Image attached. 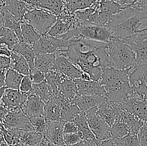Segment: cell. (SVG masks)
<instances>
[{"mask_svg":"<svg viewBox=\"0 0 147 146\" xmlns=\"http://www.w3.org/2000/svg\"><path fill=\"white\" fill-rule=\"evenodd\" d=\"M56 54L65 56L94 81L100 80L105 69L112 67L106 42L78 37L69 40L67 49Z\"/></svg>","mask_w":147,"mask_h":146,"instance_id":"6da1fadb","label":"cell"},{"mask_svg":"<svg viewBox=\"0 0 147 146\" xmlns=\"http://www.w3.org/2000/svg\"><path fill=\"white\" fill-rule=\"evenodd\" d=\"M106 27L113 37L123 41L147 34V13L136 7H125Z\"/></svg>","mask_w":147,"mask_h":146,"instance_id":"7a4b0ae2","label":"cell"},{"mask_svg":"<svg viewBox=\"0 0 147 146\" xmlns=\"http://www.w3.org/2000/svg\"><path fill=\"white\" fill-rule=\"evenodd\" d=\"M108 51L112 67L131 70L136 67L134 52L123 40L113 37L108 43Z\"/></svg>","mask_w":147,"mask_h":146,"instance_id":"3957f363","label":"cell"},{"mask_svg":"<svg viewBox=\"0 0 147 146\" xmlns=\"http://www.w3.org/2000/svg\"><path fill=\"white\" fill-rule=\"evenodd\" d=\"M57 16L48 10L32 8L28 10L24 20L31 24L42 36L46 35L57 21Z\"/></svg>","mask_w":147,"mask_h":146,"instance_id":"277c9868","label":"cell"},{"mask_svg":"<svg viewBox=\"0 0 147 146\" xmlns=\"http://www.w3.org/2000/svg\"><path fill=\"white\" fill-rule=\"evenodd\" d=\"M85 114L89 127L98 142H102L111 138V126L98 115L97 107L88 110Z\"/></svg>","mask_w":147,"mask_h":146,"instance_id":"5b68a950","label":"cell"},{"mask_svg":"<svg viewBox=\"0 0 147 146\" xmlns=\"http://www.w3.org/2000/svg\"><path fill=\"white\" fill-rule=\"evenodd\" d=\"M68 42L63 39L49 35L42 36L41 38L32 47L35 54H57L67 49Z\"/></svg>","mask_w":147,"mask_h":146,"instance_id":"8992f818","label":"cell"},{"mask_svg":"<svg viewBox=\"0 0 147 146\" xmlns=\"http://www.w3.org/2000/svg\"><path fill=\"white\" fill-rule=\"evenodd\" d=\"M78 37L106 43H109L113 38L110 30L106 26L94 24H83L80 25L77 29Z\"/></svg>","mask_w":147,"mask_h":146,"instance_id":"52a82bcc","label":"cell"},{"mask_svg":"<svg viewBox=\"0 0 147 146\" xmlns=\"http://www.w3.org/2000/svg\"><path fill=\"white\" fill-rule=\"evenodd\" d=\"M129 80L134 95L147 100V65L131 70Z\"/></svg>","mask_w":147,"mask_h":146,"instance_id":"ba28073f","label":"cell"},{"mask_svg":"<svg viewBox=\"0 0 147 146\" xmlns=\"http://www.w3.org/2000/svg\"><path fill=\"white\" fill-rule=\"evenodd\" d=\"M7 129H17L21 130H34L30 123V117L24 114L22 108L10 110L3 120Z\"/></svg>","mask_w":147,"mask_h":146,"instance_id":"9c48e42d","label":"cell"},{"mask_svg":"<svg viewBox=\"0 0 147 146\" xmlns=\"http://www.w3.org/2000/svg\"><path fill=\"white\" fill-rule=\"evenodd\" d=\"M130 71L131 70H122L114 67H109L103 71L99 82L106 90L116 84L129 80Z\"/></svg>","mask_w":147,"mask_h":146,"instance_id":"30bf717a","label":"cell"},{"mask_svg":"<svg viewBox=\"0 0 147 146\" xmlns=\"http://www.w3.org/2000/svg\"><path fill=\"white\" fill-rule=\"evenodd\" d=\"M136 56V66L147 65V34L125 40Z\"/></svg>","mask_w":147,"mask_h":146,"instance_id":"8fae6325","label":"cell"},{"mask_svg":"<svg viewBox=\"0 0 147 146\" xmlns=\"http://www.w3.org/2000/svg\"><path fill=\"white\" fill-rule=\"evenodd\" d=\"M54 69L63 73L66 77L73 80L82 77L83 72L76 64H73L67 57L63 54H55Z\"/></svg>","mask_w":147,"mask_h":146,"instance_id":"7c38bea8","label":"cell"},{"mask_svg":"<svg viewBox=\"0 0 147 146\" xmlns=\"http://www.w3.org/2000/svg\"><path fill=\"white\" fill-rule=\"evenodd\" d=\"M122 108L120 104L106 99L97 107V113L108 124L111 126L119 119Z\"/></svg>","mask_w":147,"mask_h":146,"instance_id":"4fadbf2b","label":"cell"},{"mask_svg":"<svg viewBox=\"0 0 147 146\" xmlns=\"http://www.w3.org/2000/svg\"><path fill=\"white\" fill-rule=\"evenodd\" d=\"M120 104L123 110L133 113L144 124H147V100L133 94L127 101Z\"/></svg>","mask_w":147,"mask_h":146,"instance_id":"5bb4252c","label":"cell"},{"mask_svg":"<svg viewBox=\"0 0 147 146\" xmlns=\"http://www.w3.org/2000/svg\"><path fill=\"white\" fill-rule=\"evenodd\" d=\"M79 94L85 95L106 96V90L99 81L86 80L83 79L75 80Z\"/></svg>","mask_w":147,"mask_h":146,"instance_id":"9a60e30c","label":"cell"},{"mask_svg":"<svg viewBox=\"0 0 147 146\" xmlns=\"http://www.w3.org/2000/svg\"><path fill=\"white\" fill-rule=\"evenodd\" d=\"M45 102L33 92L30 93L22 107V110L29 117L44 116Z\"/></svg>","mask_w":147,"mask_h":146,"instance_id":"2e32d148","label":"cell"},{"mask_svg":"<svg viewBox=\"0 0 147 146\" xmlns=\"http://www.w3.org/2000/svg\"><path fill=\"white\" fill-rule=\"evenodd\" d=\"M29 94L22 93L20 90L7 88L1 102L9 110L14 108H22Z\"/></svg>","mask_w":147,"mask_h":146,"instance_id":"e0dca14e","label":"cell"},{"mask_svg":"<svg viewBox=\"0 0 147 146\" xmlns=\"http://www.w3.org/2000/svg\"><path fill=\"white\" fill-rule=\"evenodd\" d=\"M65 122L60 120L58 121L47 122V128L44 135L50 141L57 146L65 145L63 126Z\"/></svg>","mask_w":147,"mask_h":146,"instance_id":"ac0fdd59","label":"cell"},{"mask_svg":"<svg viewBox=\"0 0 147 146\" xmlns=\"http://www.w3.org/2000/svg\"><path fill=\"white\" fill-rule=\"evenodd\" d=\"M32 8H41L48 10L58 16L65 9V0H22Z\"/></svg>","mask_w":147,"mask_h":146,"instance_id":"d6986e66","label":"cell"},{"mask_svg":"<svg viewBox=\"0 0 147 146\" xmlns=\"http://www.w3.org/2000/svg\"><path fill=\"white\" fill-rule=\"evenodd\" d=\"M107 99L106 96L99 95H85V94H78L73 100L82 112L86 113L88 110L98 107L102 102Z\"/></svg>","mask_w":147,"mask_h":146,"instance_id":"ffe728a7","label":"cell"},{"mask_svg":"<svg viewBox=\"0 0 147 146\" xmlns=\"http://www.w3.org/2000/svg\"><path fill=\"white\" fill-rule=\"evenodd\" d=\"M4 8L21 21L27 11L32 9L22 0H4Z\"/></svg>","mask_w":147,"mask_h":146,"instance_id":"44dd1931","label":"cell"},{"mask_svg":"<svg viewBox=\"0 0 147 146\" xmlns=\"http://www.w3.org/2000/svg\"><path fill=\"white\" fill-rule=\"evenodd\" d=\"M117 120L124 123L126 127L129 128L130 133H134V134H138L141 127L144 124L140 119L138 118L133 113L126 111L123 109H122L120 116Z\"/></svg>","mask_w":147,"mask_h":146,"instance_id":"7402d4cb","label":"cell"},{"mask_svg":"<svg viewBox=\"0 0 147 146\" xmlns=\"http://www.w3.org/2000/svg\"><path fill=\"white\" fill-rule=\"evenodd\" d=\"M55 57V54H36L34 59V67L45 74H47L54 69Z\"/></svg>","mask_w":147,"mask_h":146,"instance_id":"603a6c76","label":"cell"},{"mask_svg":"<svg viewBox=\"0 0 147 146\" xmlns=\"http://www.w3.org/2000/svg\"><path fill=\"white\" fill-rule=\"evenodd\" d=\"M11 51L13 52L17 53V54L23 56L25 58L30 66V70L35 68L34 67V59H35L36 54L31 45L27 44L24 42L20 41L18 44H16L15 47L12 49Z\"/></svg>","mask_w":147,"mask_h":146,"instance_id":"cb8c5ba5","label":"cell"},{"mask_svg":"<svg viewBox=\"0 0 147 146\" xmlns=\"http://www.w3.org/2000/svg\"><path fill=\"white\" fill-rule=\"evenodd\" d=\"M58 93L67 100L73 101V99L78 94V90L75 80L66 77L59 86Z\"/></svg>","mask_w":147,"mask_h":146,"instance_id":"d4e9b609","label":"cell"},{"mask_svg":"<svg viewBox=\"0 0 147 146\" xmlns=\"http://www.w3.org/2000/svg\"><path fill=\"white\" fill-rule=\"evenodd\" d=\"M22 21L17 19L14 15L9 12L7 10L4 9V19H3L2 26L3 27L11 29L15 33L16 35L19 38L20 42H23L22 34Z\"/></svg>","mask_w":147,"mask_h":146,"instance_id":"484cf974","label":"cell"},{"mask_svg":"<svg viewBox=\"0 0 147 146\" xmlns=\"http://www.w3.org/2000/svg\"><path fill=\"white\" fill-rule=\"evenodd\" d=\"M44 117L47 122L58 121L61 120V107L53 98L45 103Z\"/></svg>","mask_w":147,"mask_h":146,"instance_id":"4316f807","label":"cell"},{"mask_svg":"<svg viewBox=\"0 0 147 146\" xmlns=\"http://www.w3.org/2000/svg\"><path fill=\"white\" fill-rule=\"evenodd\" d=\"M11 63L9 68L15 70L17 72L23 74V75H29L30 74V68L28 62L23 56L15 52H11Z\"/></svg>","mask_w":147,"mask_h":146,"instance_id":"83f0119b","label":"cell"},{"mask_svg":"<svg viewBox=\"0 0 147 146\" xmlns=\"http://www.w3.org/2000/svg\"><path fill=\"white\" fill-rule=\"evenodd\" d=\"M21 28L23 42L30 45L32 46L42 37L41 34H39L31 24L24 20L22 22Z\"/></svg>","mask_w":147,"mask_h":146,"instance_id":"f1b7e54d","label":"cell"},{"mask_svg":"<svg viewBox=\"0 0 147 146\" xmlns=\"http://www.w3.org/2000/svg\"><path fill=\"white\" fill-rule=\"evenodd\" d=\"M45 135L35 130H22L20 143L24 146H37Z\"/></svg>","mask_w":147,"mask_h":146,"instance_id":"f546056e","label":"cell"},{"mask_svg":"<svg viewBox=\"0 0 147 146\" xmlns=\"http://www.w3.org/2000/svg\"><path fill=\"white\" fill-rule=\"evenodd\" d=\"M78 127L79 132L82 134L83 137V140H90V139H93L96 140L94 134L90 130V127L88 125L87 120L86 117V114L84 112H81L76 118L73 120V121Z\"/></svg>","mask_w":147,"mask_h":146,"instance_id":"4dcf8cb0","label":"cell"},{"mask_svg":"<svg viewBox=\"0 0 147 146\" xmlns=\"http://www.w3.org/2000/svg\"><path fill=\"white\" fill-rule=\"evenodd\" d=\"M65 77L66 76L64 75L63 73L60 72L55 69L52 70L51 71L45 74L46 82L50 85L53 95L58 93L59 86Z\"/></svg>","mask_w":147,"mask_h":146,"instance_id":"1f68e13d","label":"cell"},{"mask_svg":"<svg viewBox=\"0 0 147 146\" xmlns=\"http://www.w3.org/2000/svg\"><path fill=\"white\" fill-rule=\"evenodd\" d=\"M19 42L20 40L14 31L2 25L0 27V44H6L10 50H12Z\"/></svg>","mask_w":147,"mask_h":146,"instance_id":"d6a6232c","label":"cell"},{"mask_svg":"<svg viewBox=\"0 0 147 146\" xmlns=\"http://www.w3.org/2000/svg\"><path fill=\"white\" fill-rule=\"evenodd\" d=\"M78 107L73 102V101L64 104L61 107V120L65 123V122L71 121L81 113Z\"/></svg>","mask_w":147,"mask_h":146,"instance_id":"836d02e7","label":"cell"},{"mask_svg":"<svg viewBox=\"0 0 147 146\" xmlns=\"http://www.w3.org/2000/svg\"><path fill=\"white\" fill-rule=\"evenodd\" d=\"M24 75L9 68L7 71L5 79V87L7 89L20 90V84Z\"/></svg>","mask_w":147,"mask_h":146,"instance_id":"e575fe53","label":"cell"},{"mask_svg":"<svg viewBox=\"0 0 147 146\" xmlns=\"http://www.w3.org/2000/svg\"><path fill=\"white\" fill-rule=\"evenodd\" d=\"M32 92L38 96L45 103L48 102L53 95L51 88L46 80L38 84H33Z\"/></svg>","mask_w":147,"mask_h":146,"instance_id":"d590c367","label":"cell"},{"mask_svg":"<svg viewBox=\"0 0 147 146\" xmlns=\"http://www.w3.org/2000/svg\"><path fill=\"white\" fill-rule=\"evenodd\" d=\"M98 0H65V8L71 13L89 8Z\"/></svg>","mask_w":147,"mask_h":146,"instance_id":"8d00e7d4","label":"cell"},{"mask_svg":"<svg viewBox=\"0 0 147 146\" xmlns=\"http://www.w3.org/2000/svg\"><path fill=\"white\" fill-rule=\"evenodd\" d=\"M130 133L129 128L126 127V125L119 120H116L111 126V138L119 139L124 137Z\"/></svg>","mask_w":147,"mask_h":146,"instance_id":"74e56055","label":"cell"},{"mask_svg":"<svg viewBox=\"0 0 147 146\" xmlns=\"http://www.w3.org/2000/svg\"><path fill=\"white\" fill-rule=\"evenodd\" d=\"M114 140L117 146H140L138 134L134 133H129L124 137Z\"/></svg>","mask_w":147,"mask_h":146,"instance_id":"f35d334b","label":"cell"},{"mask_svg":"<svg viewBox=\"0 0 147 146\" xmlns=\"http://www.w3.org/2000/svg\"><path fill=\"white\" fill-rule=\"evenodd\" d=\"M30 123L32 125L34 130L44 135L47 128V122L44 116H36L30 117Z\"/></svg>","mask_w":147,"mask_h":146,"instance_id":"ab89813d","label":"cell"},{"mask_svg":"<svg viewBox=\"0 0 147 146\" xmlns=\"http://www.w3.org/2000/svg\"><path fill=\"white\" fill-rule=\"evenodd\" d=\"M83 140V137L81 133H69L64 134V143L66 146H70L76 144Z\"/></svg>","mask_w":147,"mask_h":146,"instance_id":"60d3db41","label":"cell"},{"mask_svg":"<svg viewBox=\"0 0 147 146\" xmlns=\"http://www.w3.org/2000/svg\"><path fill=\"white\" fill-rule=\"evenodd\" d=\"M32 86L33 83L30 75H24L20 84V91L25 94H30L32 92Z\"/></svg>","mask_w":147,"mask_h":146,"instance_id":"b9f144b4","label":"cell"},{"mask_svg":"<svg viewBox=\"0 0 147 146\" xmlns=\"http://www.w3.org/2000/svg\"><path fill=\"white\" fill-rule=\"evenodd\" d=\"M29 75H30L33 84H38V83H41L46 80L45 74L42 72L40 70H37L36 68L30 70Z\"/></svg>","mask_w":147,"mask_h":146,"instance_id":"7bdbcfd3","label":"cell"},{"mask_svg":"<svg viewBox=\"0 0 147 146\" xmlns=\"http://www.w3.org/2000/svg\"><path fill=\"white\" fill-rule=\"evenodd\" d=\"M140 146H147V124L145 123L141 127L138 133Z\"/></svg>","mask_w":147,"mask_h":146,"instance_id":"ee69618b","label":"cell"},{"mask_svg":"<svg viewBox=\"0 0 147 146\" xmlns=\"http://www.w3.org/2000/svg\"><path fill=\"white\" fill-rule=\"evenodd\" d=\"M79 132L78 127L77 125L74 122L68 121L65 122L63 126V133L64 134H69V133H78Z\"/></svg>","mask_w":147,"mask_h":146,"instance_id":"f6af8a7d","label":"cell"},{"mask_svg":"<svg viewBox=\"0 0 147 146\" xmlns=\"http://www.w3.org/2000/svg\"><path fill=\"white\" fill-rule=\"evenodd\" d=\"M116 3L121 6L123 8L125 7H136L141 1L143 0H113Z\"/></svg>","mask_w":147,"mask_h":146,"instance_id":"bcb514c9","label":"cell"},{"mask_svg":"<svg viewBox=\"0 0 147 146\" xmlns=\"http://www.w3.org/2000/svg\"><path fill=\"white\" fill-rule=\"evenodd\" d=\"M11 59L9 57L0 55V70H9L10 67Z\"/></svg>","mask_w":147,"mask_h":146,"instance_id":"7dc6e473","label":"cell"},{"mask_svg":"<svg viewBox=\"0 0 147 146\" xmlns=\"http://www.w3.org/2000/svg\"><path fill=\"white\" fill-rule=\"evenodd\" d=\"M11 52V50L6 44H0V55L10 57Z\"/></svg>","mask_w":147,"mask_h":146,"instance_id":"c3c4849f","label":"cell"},{"mask_svg":"<svg viewBox=\"0 0 147 146\" xmlns=\"http://www.w3.org/2000/svg\"><path fill=\"white\" fill-rule=\"evenodd\" d=\"M9 110L6 107V106L3 104L1 102H0V122L3 123L4 117L7 115Z\"/></svg>","mask_w":147,"mask_h":146,"instance_id":"681fc988","label":"cell"},{"mask_svg":"<svg viewBox=\"0 0 147 146\" xmlns=\"http://www.w3.org/2000/svg\"><path fill=\"white\" fill-rule=\"evenodd\" d=\"M100 146H117L116 142L113 138L108 139L102 142H98Z\"/></svg>","mask_w":147,"mask_h":146,"instance_id":"f907efd6","label":"cell"},{"mask_svg":"<svg viewBox=\"0 0 147 146\" xmlns=\"http://www.w3.org/2000/svg\"><path fill=\"white\" fill-rule=\"evenodd\" d=\"M7 70H0V87H5L6 74H7Z\"/></svg>","mask_w":147,"mask_h":146,"instance_id":"816d5d0a","label":"cell"},{"mask_svg":"<svg viewBox=\"0 0 147 146\" xmlns=\"http://www.w3.org/2000/svg\"><path fill=\"white\" fill-rule=\"evenodd\" d=\"M37 146H57L56 145H55L54 143H52L51 141L48 140V139L46 138L45 137H43V139L42 140V141L40 142V144Z\"/></svg>","mask_w":147,"mask_h":146,"instance_id":"f5cc1de1","label":"cell"},{"mask_svg":"<svg viewBox=\"0 0 147 146\" xmlns=\"http://www.w3.org/2000/svg\"><path fill=\"white\" fill-rule=\"evenodd\" d=\"M136 8L142 9L143 11H146L147 13V0H143L142 1H141V2L136 6Z\"/></svg>","mask_w":147,"mask_h":146,"instance_id":"db71d44e","label":"cell"},{"mask_svg":"<svg viewBox=\"0 0 147 146\" xmlns=\"http://www.w3.org/2000/svg\"><path fill=\"white\" fill-rule=\"evenodd\" d=\"M86 143L87 146H100V144L97 141V140H93V139L86 140Z\"/></svg>","mask_w":147,"mask_h":146,"instance_id":"11a10c76","label":"cell"},{"mask_svg":"<svg viewBox=\"0 0 147 146\" xmlns=\"http://www.w3.org/2000/svg\"><path fill=\"white\" fill-rule=\"evenodd\" d=\"M4 6H3V7H1V6H0V27L2 25L3 19H4Z\"/></svg>","mask_w":147,"mask_h":146,"instance_id":"9f6ffc18","label":"cell"},{"mask_svg":"<svg viewBox=\"0 0 147 146\" xmlns=\"http://www.w3.org/2000/svg\"><path fill=\"white\" fill-rule=\"evenodd\" d=\"M70 146H87V145H86V140H81V141L79 142V143H76V144L73 145H70Z\"/></svg>","mask_w":147,"mask_h":146,"instance_id":"6f0895ef","label":"cell"},{"mask_svg":"<svg viewBox=\"0 0 147 146\" xmlns=\"http://www.w3.org/2000/svg\"><path fill=\"white\" fill-rule=\"evenodd\" d=\"M6 89H7V87H0V102L1 101V99H2L3 95H4V92H5Z\"/></svg>","mask_w":147,"mask_h":146,"instance_id":"680465c9","label":"cell"},{"mask_svg":"<svg viewBox=\"0 0 147 146\" xmlns=\"http://www.w3.org/2000/svg\"><path fill=\"white\" fill-rule=\"evenodd\" d=\"M3 142H4V137H3L2 132L0 130V145H1Z\"/></svg>","mask_w":147,"mask_h":146,"instance_id":"91938a15","label":"cell"},{"mask_svg":"<svg viewBox=\"0 0 147 146\" xmlns=\"http://www.w3.org/2000/svg\"><path fill=\"white\" fill-rule=\"evenodd\" d=\"M0 146H9V145L7 144V143H6V142L4 141V142H3V143H1V145H0Z\"/></svg>","mask_w":147,"mask_h":146,"instance_id":"94428289","label":"cell"},{"mask_svg":"<svg viewBox=\"0 0 147 146\" xmlns=\"http://www.w3.org/2000/svg\"><path fill=\"white\" fill-rule=\"evenodd\" d=\"M11 146H23V145L21 143H18V144H17V145H11Z\"/></svg>","mask_w":147,"mask_h":146,"instance_id":"6125c7cd","label":"cell"},{"mask_svg":"<svg viewBox=\"0 0 147 146\" xmlns=\"http://www.w3.org/2000/svg\"><path fill=\"white\" fill-rule=\"evenodd\" d=\"M63 146H66V145H63Z\"/></svg>","mask_w":147,"mask_h":146,"instance_id":"be15d7a7","label":"cell"},{"mask_svg":"<svg viewBox=\"0 0 147 146\" xmlns=\"http://www.w3.org/2000/svg\"><path fill=\"white\" fill-rule=\"evenodd\" d=\"M23 146H24V145H23Z\"/></svg>","mask_w":147,"mask_h":146,"instance_id":"e7e4bbea","label":"cell"}]
</instances>
